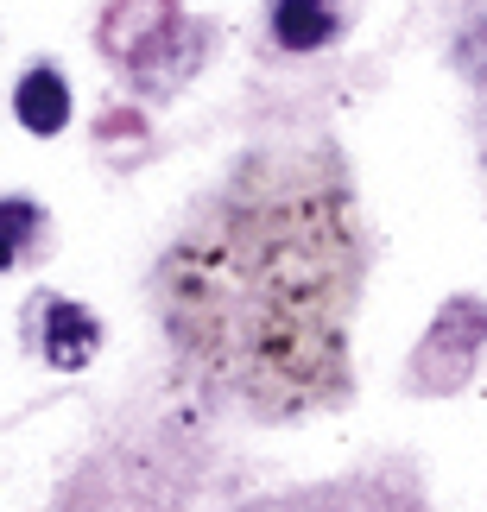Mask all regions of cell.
<instances>
[{
    "label": "cell",
    "mask_w": 487,
    "mask_h": 512,
    "mask_svg": "<svg viewBox=\"0 0 487 512\" xmlns=\"http://www.w3.org/2000/svg\"><path fill=\"white\" fill-rule=\"evenodd\" d=\"M355 234L342 196L260 177L209 215L165 266L178 342L260 405L323 399L342 373Z\"/></svg>",
    "instance_id": "cell-1"
},
{
    "label": "cell",
    "mask_w": 487,
    "mask_h": 512,
    "mask_svg": "<svg viewBox=\"0 0 487 512\" xmlns=\"http://www.w3.org/2000/svg\"><path fill=\"white\" fill-rule=\"evenodd\" d=\"M13 114H19V127L26 133H57L70 121V89H64V76H57L51 64H38L19 76V89H13Z\"/></svg>",
    "instance_id": "cell-3"
},
{
    "label": "cell",
    "mask_w": 487,
    "mask_h": 512,
    "mask_svg": "<svg viewBox=\"0 0 487 512\" xmlns=\"http://www.w3.org/2000/svg\"><path fill=\"white\" fill-rule=\"evenodd\" d=\"M272 38L285 51H323L336 38V7L329 0H279L272 7Z\"/></svg>",
    "instance_id": "cell-4"
},
{
    "label": "cell",
    "mask_w": 487,
    "mask_h": 512,
    "mask_svg": "<svg viewBox=\"0 0 487 512\" xmlns=\"http://www.w3.org/2000/svg\"><path fill=\"white\" fill-rule=\"evenodd\" d=\"M95 348H102V323H95L83 304L51 298V310H45V361L76 373V367H89Z\"/></svg>",
    "instance_id": "cell-2"
},
{
    "label": "cell",
    "mask_w": 487,
    "mask_h": 512,
    "mask_svg": "<svg viewBox=\"0 0 487 512\" xmlns=\"http://www.w3.org/2000/svg\"><path fill=\"white\" fill-rule=\"evenodd\" d=\"M38 228V209L26 203V196H13V203H7V241H0V260H19V253H26V234Z\"/></svg>",
    "instance_id": "cell-5"
}]
</instances>
